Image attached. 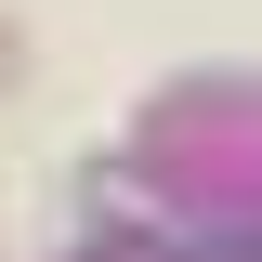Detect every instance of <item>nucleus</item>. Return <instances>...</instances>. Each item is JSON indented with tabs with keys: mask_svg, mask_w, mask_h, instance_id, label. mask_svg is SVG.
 <instances>
[{
	"mask_svg": "<svg viewBox=\"0 0 262 262\" xmlns=\"http://www.w3.org/2000/svg\"><path fill=\"white\" fill-rule=\"evenodd\" d=\"M13 79H27V53H13V13H0V92H13Z\"/></svg>",
	"mask_w": 262,
	"mask_h": 262,
	"instance_id": "nucleus-1",
	"label": "nucleus"
}]
</instances>
